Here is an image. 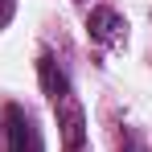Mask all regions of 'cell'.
Returning <instances> with one entry per match:
<instances>
[{"label": "cell", "instance_id": "cell-1", "mask_svg": "<svg viewBox=\"0 0 152 152\" xmlns=\"http://www.w3.org/2000/svg\"><path fill=\"white\" fill-rule=\"evenodd\" d=\"M124 29H127L124 17H115L111 8H95V12H91V33H95L99 41H119Z\"/></svg>", "mask_w": 152, "mask_h": 152}]
</instances>
